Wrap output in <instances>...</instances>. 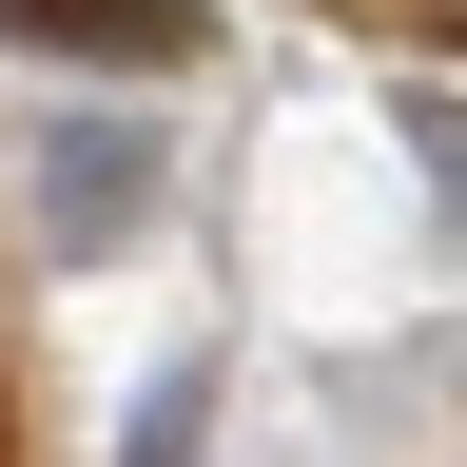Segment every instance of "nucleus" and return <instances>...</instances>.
<instances>
[{"label":"nucleus","instance_id":"obj_2","mask_svg":"<svg viewBox=\"0 0 467 467\" xmlns=\"http://www.w3.org/2000/svg\"><path fill=\"white\" fill-rule=\"evenodd\" d=\"M20 39H58V58H175V0H20Z\"/></svg>","mask_w":467,"mask_h":467},{"label":"nucleus","instance_id":"obj_1","mask_svg":"<svg viewBox=\"0 0 467 467\" xmlns=\"http://www.w3.org/2000/svg\"><path fill=\"white\" fill-rule=\"evenodd\" d=\"M137 175H156V137H137V117H39V254L78 273L98 234L137 214Z\"/></svg>","mask_w":467,"mask_h":467}]
</instances>
